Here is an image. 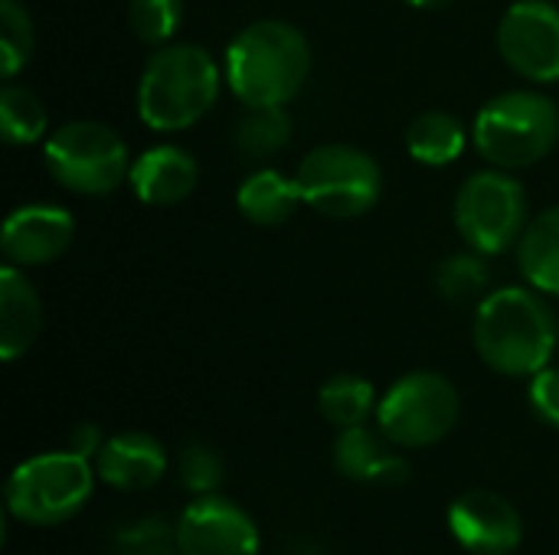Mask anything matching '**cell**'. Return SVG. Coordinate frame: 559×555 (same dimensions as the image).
I'll return each instance as SVG.
<instances>
[{"instance_id": "1", "label": "cell", "mask_w": 559, "mask_h": 555, "mask_svg": "<svg viewBox=\"0 0 559 555\" xmlns=\"http://www.w3.org/2000/svg\"><path fill=\"white\" fill-rule=\"evenodd\" d=\"M475 350L501 376H534L550 366L559 327L537 288H495L475 307Z\"/></svg>"}, {"instance_id": "2", "label": "cell", "mask_w": 559, "mask_h": 555, "mask_svg": "<svg viewBox=\"0 0 559 555\" xmlns=\"http://www.w3.org/2000/svg\"><path fill=\"white\" fill-rule=\"evenodd\" d=\"M311 46L305 33L285 20L249 23L226 49L223 75L246 108L288 105L308 82Z\"/></svg>"}, {"instance_id": "3", "label": "cell", "mask_w": 559, "mask_h": 555, "mask_svg": "<svg viewBox=\"0 0 559 555\" xmlns=\"http://www.w3.org/2000/svg\"><path fill=\"white\" fill-rule=\"evenodd\" d=\"M226 75L197 43L157 46L138 79V114L151 131H187L219 98Z\"/></svg>"}, {"instance_id": "4", "label": "cell", "mask_w": 559, "mask_h": 555, "mask_svg": "<svg viewBox=\"0 0 559 555\" xmlns=\"http://www.w3.org/2000/svg\"><path fill=\"white\" fill-rule=\"evenodd\" d=\"M559 141V108L534 88H511L488 98L472 124L475 150L501 170H521L544 160Z\"/></svg>"}, {"instance_id": "5", "label": "cell", "mask_w": 559, "mask_h": 555, "mask_svg": "<svg viewBox=\"0 0 559 555\" xmlns=\"http://www.w3.org/2000/svg\"><path fill=\"white\" fill-rule=\"evenodd\" d=\"M49 177L79 196H108L128 173L131 157L121 134L102 121H66L43 144Z\"/></svg>"}, {"instance_id": "6", "label": "cell", "mask_w": 559, "mask_h": 555, "mask_svg": "<svg viewBox=\"0 0 559 555\" xmlns=\"http://www.w3.org/2000/svg\"><path fill=\"white\" fill-rule=\"evenodd\" d=\"M95 471L75 451H46L23 461L7 481V510L33 527L72 520L92 497Z\"/></svg>"}, {"instance_id": "7", "label": "cell", "mask_w": 559, "mask_h": 555, "mask_svg": "<svg viewBox=\"0 0 559 555\" xmlns=\"http://www.w3.org/2000/svg\"><path fill=\"white\" fill-rule=\"evenodd\" d=\"M305 206L331 219H357L370 213L383 193L380 164L354 144H321L295 170Z\"/></svg>"}, {"instance_id": "8", "label": "cell", "mask_w": 559, "mask_h": 555, "mask_svg": "<svg viewBox=\"0 0 559 555\" xmlns=\"http://www.w3.org/2000/svg\"><path fill=\"white\" fill-rule=\"evenodd\" d=\"M455 229L478 255H501L514 249L531 222L524 186L501 167L472 173L455 193Z\"/></svg>"}, {"instance_id": "9", "label": "cell", "mask_w": 559, "mask_h": 555, "mask_svg": "<svg viewBox=\"0 0 559 555\" xmlns=\"http://www.w3.org/2000/svg\"><path fill=\"white\" fill-rule=\"evenodd\" d=\"M377 422L386 442L400 448H429L455 429L459 393L442 373H406L377 402Z\"/></svg>"}, {"instance_id": "10", "label": "cell", "mask_w": 559, "mask_h": 555, "mask_svg": "<svg viewBox=\"0 0 559 555\" xmlns=\"http://www.w3.org/2000/svg\"><path fill=\"white\" fill-rule=\"evenodd\" d=\"M498 52L527 82H559V7L550 0H518L498 23Z\"/></svg>"}, {"instance_id": "11", "label": "cell", "mask_w": 559, "mask_h": 555, "mask_svg": "<svg viewBox=\"0 0 559 555\" xmlns=\"http://www.w3.org/2000/svg\"><path fill=\"white\" fill-rule=\"evenodd\" d=\"M180 555H259V530L252 517L219 497H197L177 523Z\"/></svg>"}, {"instance_id": "12", "label": "cell", "mask_w": 559, "mask_h": 555, "mask_svg": "<svg viewBox=\"0 0 559 555\" xmlns=\"http://www.w3.org/2000/svg\"><path fill=\"white\" fill-rule=\"evenodd\" d=\"M449 530L472 555H511L524 540L521 514L495 491H465L449 507Z\"/></svg>"}, {"instance_id": "13", "label": "cell", "mask_w": 559, "mask_h": 555, "mask_svg": "<svg viewBox=\"0 0 559 555\" xmlns=\"http://www.w3.org/2000/svg\"><path fill=\"white\" fill-rule=\"evenodd\" d=\"M75 239V219L52 203H26L13 209L0 232L3 258L16 268H39L56 262Z\"/></svg>"}, {"instance_id": "14", "label": "cell", "mask_w": 559, "mask_h": 555, "mask_svg": "<svg viewBox=\"0 0 559 555\" xmlns=\"http://www.w3.org/2000/svg\"><path fill=\"white\" fill-rule=\"evenodd\" d=\"M128 183L144 206L167 209V206L183 203L197 190L200 167L190 150L177 144H157L138 154V160L131 164Z\"/></svg>"}, {"instance_id": "15", "label": "cell", "mask_w": 559, "mask_h": 555, "mask_svg": "<svg viewBox=\"0 0 559 555\" xmlns=\"http://www.w3.org/2000/svg\"><path fill=\"white\" fill-rule=\"evenodd\" d=\"M164 471L167 451L144 432L111 435L95 458V474L115 491H147L164 478Z\"/></svg>"}, {"instance_id": "16", "label": "cell", "mask_w": 559, "mask_h": 555, "mask_svg": "<svg viewBox=\"0 0 559 555\" xmlns=\"http://www.w3.org/2000/svg\"><path fill=\"white\" fill-rule=\"evenodd\" d=\"M43 327V301L16 265L0 268V357L13 363L23 357Z\"/></svg>"}, {"instance_id": "17", "label": "cell", "mask_w": 559, "mask_h": 555, "mask_svg": "<svg viewBox=\"0 0 559 555\" xmlns=\"http://www.w3.org/2000/svg\"><path fill=\"white\" fill-rule=\"evenodd\" d=\"M301 203H305V196H301L298 180L275 167H262V170L249 173L236 193L239 213L255 226H282L295 216V209Z\"/></svg>"}, {"instance_id": "18", "label": "cell", "mask_w": 559, "mask_h": 555, "mask_svg": "<svg viewBox=\"0 0 559 555\" xmlns=\"http://www.w3.org/2000/svg\"><path fill=\"white\" fill-rule=\"evenodd\" d=\"M468 147V131L462 118L452 111L432 108L409 121L406 128V150L423 167H449L455 164Z\"/></svg>"}, {"instance_id": "19", "label": "cell", "mask_w": 559, "mask_h": 555, "mask_svg": "<svg viewBox=\"0 0 559 555\" xmlns=\"http://www.w3.org/2000/svg\"><path fill=\"white\" fill-rule=\"evenodd\" d=\"M518 262L531 288L559 298V206L527 222L518 242Z\"/></svg>"}, {"instance_id": "20", "label": "cell", "mask_w": 559, "mask_h": 555, "mask_svg": "<svg viewBox=\"0 0 559 555\" xmlns=\"http://www.w3.org/2000/svg\"><path fill=\"white\" fill-rule=\"evenodd\" d=\"M236 150L249 160L275 157L292 141V114L285 105H265V108H246V114L236 124Z\"/></svg>"}, {"instance_id": "21", "label": "cell", "mask_w": 559, "mask_h": 555, "mask_svg": "<svg viewBox=\"0 0 559 555\" xmlns=\"http://www.w3.org/2000/svg\"><path fill=\"white\" fill-rule=\"evenodd\" d=\"M318 409L334 429H354V425H364L370 412H377V393L364 376L341 373L321 386Z\"/></svg>"}, {"instance_id": "22", "label": "cell", "mask_w": 559, "mask_h": 555, "mask_svg": "<svg viewBox=\"0 0 559 555\" xmlns=\"http://www.w3.org/2000/svg\"><path fill=\"white\" fill-rule=\"evenodd\" d=\"M390 458H393V451L367 425L341 429V435L334 442V468L344 478H350V481L377 484L380 474H383V468L390 464Z\"/></svg>"}, {"instance_id": "23", "label": "cell", "mask_w": 559, "mask_h": 555, "mask_svg": "<svg viewBox=\"0 0 559 555\" xmlns=\"http://www.w3.org/2000/svg\"><path fill=\"white\" fill-rule=\"evenodd\" d=\"M0 134L13 147H26L49 137V114L43 101L23 85H3L0 92Z\"/></svg>"}, {"instance_id": "24", "label": "cell", "mask_w": 559, "mask_h": 555, "mask_svg": "<svg viewBox=\"0 0 559 555\" xmlns=\"http://www.w3.org/2000/svg\"><path fill=\"white\" fill-rule=\"evenodd\" d=\"M436 288L445 301L452 304H481L495 288H491V268L485 265V255L478 252H459L439 262L436 268Z\"/></svg>"}, {"instance_id": "25", "label": "cell", "mask_w": 559, "mask_h": 555, "mask_svg": "<svg viewBox=\"0 0 559 555\" xmlns=\"http://www.w3.org/2000/svg\"><path fill=\"white\" fill-rule=\"evenodd\" d=\"M33 56V16L20 0H0V75L7 82L26 69Z\"/></svg>"}, {"instance_id": "26", "label": "cell", "mask_w": 559, "mask_h": 555, "mask_svg": "<svg viewBox=\"0 0 559 555\" xmlns=\"http://www.w3.org/2000/svg\"><path fill=\"white\" fill-rule=\"evenodd\" d=\"M183 23V0H128V26L147 46H167Z\"/></svg>"}, {"instance_id": "27", "label": "cell", "mask_w": 559, "mask_h": 555, "mask_svg": "<svg viewBox=\"0 0 559 555\" xmlns=\"http://www.w3.org/2000/svg\"><path fill=\"white\" fill-rule=\"evenodd\" d=\"M111 555H180L177 527L164 520H138L118 530Z\"/></svg>"}, {"instance_id": "28", "label": "cell", "mask_w": 559, "mask_h": 555, "mask_svg": "<svg viewBox=\"0 0 559 555\" xmlns=\"http://www.w3.org/2000/svg\"><path fill=\"white\" fill-rule=\"evenodd\" d=\"M177 478L197 497L216 494V487L223 484V458L210 445L190 442L177 458Z\"/></svg>"}, {"instance_id": "29", "label": "cell", "mask_w": 559, "mask_h": 555, "mask_svg": "<svg viewBox=\"0 0 559 555\" xmlns=\"http://www.w3.org/2000/svg\"><path fill=\"white\" fill-rule=\"evenodd\" d=\"M531 409L544 425L559 429V366H544L540 373L531 376V389H527Z\"/></svg>"}, {"instance_id": "30", "label": "cell", "mask_w": 559, "mask_h": 555, "mask_svg": "<svg viewBox=\"0 0 559 555\" xmlns=\"http://www.w3.org/2000/svg\"><path fill=\"white\" fill-rule=\"evenodd\" d=\"M102 445H105V438H102L98 425H92V422H85V425H75V429H72V435H69V451L82 455L85 461L98 458Z\"/></svg>"}, {"instance_id": "31", "label": "cell", "mask_w": 559, "mask_h": 555, "mask_svg": "<svg viewBox=\"0 0 559 555\" xmlns=\"http://www.w3.org/2000/svg\"><path fill=\"white\" fill-rule=\"evenodd\" d=\"M288 555H328V553H324V546H321V543H314V540H298V543H292Z\"/></svg>"}, {"instance_id": "32", "label": "cell", "mask_w": 559, "mask_h": 555, "mask_svg": "<svg viewBox=\"0 0 559 555\" xmlns=\"http://www.w3.org/2000/svg\"><path fill=\"white\" fill-rule=\"evenodd\" d=\"M403 3H409L416 10H439V7H449L452 0H403Z\"/></svg>"}]
</instances>
